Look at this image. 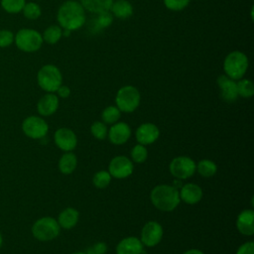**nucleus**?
<instances>
[{"mask_svg":"<svg viewBox=\"0 0 254 254\" xmlns=\"http://www.w3.org/2000/svg\"><path fill=\"white\" fill-rule=\"evenodd\" d=\"M37 82L44 91L55 93L63 84L62 71L57 65L47 64L38 70Z\"/></svg>","mask_w":254,"mask_h":254,"instance_id":"nucleus-4","label":"nucleus"},{"mask_svg":"<svg viewBox=\"0 0 254 254\" xmlns=\"http://www.w3.org/2000/svg\"><path fill=\"white\" fill-rule=\"evenodd\" d=\"M236 227L241 234L251 236L254 233V211L252 209L242 210L237 216Z\"/></svg>","mask_w":254,"mask_h":254,"instance_id":"nucleus-17","label":"nucleus"},{"mask_svg":"<svg viewBox=\"0 0 254 254\" xmlns=\"http://www.w3.org/2000/svg\"><path fill=\"white\" fill-rule=\"evenodd\" d=\"M26 0H0L1 8L9 14H18L22 12Z\"/></svg>","mask_w":254,"mask_h":254,"instance_id":"nucleus-27","label":"nucleus"},{"mask_svg":"<svg viewBox=\"0 0 254 254\" xmlns=\"http://www.w3.org/2000/svg\"><path fill=\"white\" fill-rule=\"evenodd\" d=\"M112 21H113L112 14L109 11L103 12L96 15V18L94 20V27L96 29H104L110 26Z\"/></svg>","mask_w":254,"mask_h":254,"instance_id":"nucleus-32","label":"nucleus"},{"mask_svg":"<svg viewBox=\"0 0 254 254\" xmlns=\"http://www.w3.org/2000/svg\"><path fill=\"white\" fill-rule=\"evenodd\" d=\"M114 0H78L85 11L92 14L108 12Z\"/></svg>","mask_w":254,"mask_h":254,"instance_id":"nucleus-21","label":"nucleus"},{"mask_svg":"<svg viewBox=\"0 0 254 254\" xmlns=\"http://www.w3.org/2000/svg\"><path fill=\"white\" fill-rule=\"evenodd\" d=\"M57 21L64 30L73 32L84 26L86 11L77 0H66L58 9Z\"/></svg>","mask_w":254,"mask_h":254,"instance_id":"nucleus-1","label":"nucleus"},{"mask_svg":"<svg viewBox=\"0 0 254 254\" xmlns=\"http://www.w3.org/2000/svg\"><path fill=\"white\" fill-rule=\"evenodd\" d=\"M141 95L139 90L133 85H124L120 87L115 96L116 107L126 113L133 112L140 104Z\"/></svg>","mask_w":254,"mask_h":254,"instance_id":"nucleus-6","label":"nucleus"},{"mask_svg":"<svg viewBox=\"0 0 254 254\" xmlns=\"http://www.w3.org/2000/svg\"><path fill=\"white\" fill-rule=\"evenodd\" d=\"M150 198L155 207L162 211H172L180 203L179 190L174 186L158 185L150 194Z\"/></svg>","mask_w":254,"mask_h":254,"instance_id":"nucleus-2","label":"nucleus"},{"mask_svg":"<svg viewBox=\"0 0 254 254\" xmlns=\"http://www.w3.org/2000/svg\"><path fill=\"white\" fill-rule=\"evenodd\" d=\"M14 37L12 31L8 29H2L0 30V48H8L14 43Z\"/></svg>","mask_w":254,"mask_h":254,"instance_id":"nucleus-35","label":"nucleus"},{"mask_svg":"<svg viewBox=\"0 0 254 254\" xmlns=\"http://www.w3.org/2000/svg\"><path fill=\"white\" fill-rule=\"evenodd\" d=\"M2 244H3V236H2L1 231H0V249H1V247H2Z\"/></svg>","mask_w":254,"mask_h":254,"instance_id":"nucleus-40","label":"nucleus"},{"mask_svg":"<svg viewBox=\"0 0 254 254\" xmlns=\"http://www.w3.org/2000/svg\"><path fill=\"white\" fill-rule=\"evenodd\" d=\"M42 34L32 28H22L15 34L14 44L24 53L38 52L43 46Z\"/></svg>","mask_w":254,"mask_h":254,"instance_id":"nucleus-5","label":"nucleus"},{"mask_svg":"<svg viewBox=\"0 0 254 254\" xmlns=\"http://www.w3.org/2000/svg\"><path fill=\"white\" fill-rule=\"evenodd\" d=\"M76 165H77L76 156L70 152L64 154L59 161V169L61 173L64 175L71 174L75 170Z\"/></svg>","mask_w":254,"mask_h":254,"instance_id":"nucleus-23","label":"nucleus"},{"mask_svg":"<svg viewBox=\"0 0 254 254\" xmlns=\"http://www.w3.org/2000/svg\"><path fill=\"white\" fill-rule=\"evenodd\" d=\"M111 182V175L108 171H99L97 172L92 179L93 185L97 189H105Z\"/></svg>","mask_w":254,"mask_h":254,"instance_id":"nucleus-30","label":"nucleus"},{"mask_svg":"<svg viewBox=\"0 0 254 254\" xmlns=\"http://www.w3.org/2000/svg\"><path fill=\"white\" fill-rule=\"evenodd\" d=\"M216 83L219 88L220 98L228 103H232L236 101L238 97L236 80H233L226 76L225 74H221L217 77Z\"/></svg>","mask_w":254,"mask_h":254,"instance_id":"nucleus-12","label":"nucleus"},{"mask_svg":"<svg viewBox=\"0 0 254 254\" xmlns=\"http://www.w3.org/2000/svg\"><path fill=\"white\" fill-rule=\"evenodd\" d=\"M180 198L188 204H195L202 197V190L196 184H186L179 191Z\"/></svg>","mask_w":254,"mask_h":254,"instance_id":"nucleus-18","label":"nucleus"},{"mask_svg":"<svg viewBox=\"0 0 254 254\" xmlns=\"http://www.w3.org/2000/svg\"><path fill=\"white\" fill-rule=\"evenodd\" d=\"M107 251V245L104 242H97L93 246L89 247L86 254H105Z\"/></svg>","mask_w":254,"mask_h":254,"instance_id":"nucleus-36","label":"nucleus"},{"mask_svg":"<svg viewBox=\"0 0 254 254\" xmlns=\"http://www.w3.org/2000/svg\"><path fill=\"white\" fill-rule=\"evenodd\" d=\"M195 163L186 156H179L170 163V172L178 180H185L191 177L195 172Z\"/></svg>","mask_w":254,"mask_h":254,"instance_id":"nucleus-9","label":"nucleus"},{"mask_svg":"<svg viewBox=\"0 0 254 254\" xmlns=\"http://www.w3.org/2000/svg\"><path fill=\"white\" fill-rule=\"evenodd\" d=\"M22 130L24 134L31 139H42L47 135L49 126L42 117L31 115L22 122Z\"/></svg>","mask_w":254,"mask_h":254,"instance_id":"nucleus-8","label":"nucleus"},{"mask_svg":"<svg viewBox=\"0 0 254 254\" xmlns=\"http://www.w3.org/2000/svg\"><path fill=\"white\" fill-rule=\"evenodd\" d=\"M24 17L28 20H37L42 15L41 6L36 2H26L22 10Z\"/></svg>","mask_w":254,"mask_h":254,"instance_id":"nucleus-28","label":"nucleus"},{"mask_svg":"<svg viewBox=\"0 0 254 254\" xmlns=\"http://www.w3.org/2000/svg\"><path fill=\"white\" fill-rule=\"evenodd\" d=\"M108 133L109 141L114 145H122L131 136V129L125 122H116L111 125Z\"/></svg>","mask_w":254,"mask_h":254,"instance_id":"nucleus-14","label":"nucleus"},{"mask_svg":"<svg viewBox=\"0 0 254 254\" xmlns=\"http://www.w3.org/2000/svg\"><path fill=\"white\" fill-rule=\"evenodd\" d=\"M183 254H204V253L198 249H190V250H187L186 252H184Z\"/></svg>","mask_w":254,"mask_h":254,"instance_id":"nucleus-39","label":"nucleus"},{"mask_svg":"<svg viewBox=\"0 0 254 254\" xmlns=\"http://www.w3.org/2000/svg\"><path fill=\"white\" fill-rule=\"evenodd\" d=\"M120 116H121V111L116 106H113V105L105 107L101 113V118L103 122L110 125L118 122Z\"/></svg>","mask_w":254,"mask_h":254,"instance_id":"nucleus-29","label":"nucleus"},{"mask_svg":"<svg viewBox=\"0 0 254 254\" xmlns=\"http://www.w3.org/2000/svg\"><path fill=\"white\" fill-rule=\"evenodd\" d=\"M236 86H237L238 96H241L243 98H250L253 96L254 84L252 80L242 77L241 79L236 80Z\"/></svg>","mask_w":254,"mask_h":254,"instance_id":"nucleus-26","label":"nucleus"},{"mask_svg":"<svg viewBox=\"0 0 254 254\" xmlns=\"http://www.w3.org/2000/svg\"><path fill=\"white\" fill-rule=\"evenodd\" d=\"M222 67L224 74L229 78L233 80L241 79L249 67L248 57L241 51H232L224 58Z\"/></svg>","mask_w":254,"mask_h":254,"instance_id":"nucleus-3","label":"nucleus"},{"mask_svg":"<svg viewBox=\"0 0 254 254\" xmlns=\"http://www.w3.org/2000/svg\"><path fill=\"white\" fill-rule=\"evenodd\" d=\"M163 3L168 10L179 12L186 9L190 3V0H163Z\"/></svg>","mask_w":254,"mask_h":254,"instance_id":"nucleus-33","label":"nucleus"},{"mask_svg":"<svg viewBox=\"0 0 254 254\" xmlns=\"http://www.w3.org/2000/svg\"><path fill=\"white\" fill-rule=\"evenodd\" d=\"M143 244L140 239L129 236L122 239L116 246V254H142Z\"/></svg>","mask_w":254,"mask_h":254,"instance_id":"nucleus-19","label":"nucleus"},{"mask_svg":"<svg viewBox=\"0 0 254 254\" xmlns=\"http://www.w3.org/2000/svg\"><path fill=\"white\" fill-rule=\"evenodd\" d=\"M236 254H254V243L252 241L243 243L237 249Z\"/></svg>","mask_w":254,"mask_h":254,"instance_id":"nucleus-37","label":"nucleus"},{"mask_svg":"<svg viewBox=\"0 0 254 254\" xmlns=\"http://www.w3.org/2000/svg\"><path fill=\"white\" fill-rule=\"evenodd\" d=\"M72 254H86V253L85 252H74Z\"/></svg>","mask_w":254,"mask_h":254,"instance_id":"nucleus-41","label":"nucleus"},{"mask_svg":"<svg viewBox=\"0 0 254 254\" xmlns=\"http://www.w3.org/2000/svg\"><path fill=\"white\" fill-rule=\"evenodd\" d=\"M54 140L56 145L63 151L69 152L72 151L77 144L76 135L69 128H60L56 131Z\"/></svg>","mask_w":254,"mask_h":254,"instance_id":"nucleus-13","label":"nucleus"},{"mask_svg":"<svg viewBox=\"0 0 254 254\" xmlns=\"http://www.w3.org/2000/svg\"><path fill=\"white\" fill-rule=\"evenodd\" d=\"M195 171H197L198 174L203 178H210L216 173L217 167L215 163L211 160L204 159L199 161L198 164L195 165Z\"/></svg>","mask_w":254,"mask_h":254,"instance_id":"nucleus-25","label":"nucleus"},{"mask_svg":"<svg viewBox=\"0 0 254 254\" xmlns=\"http://www.w3.org/2000/svg\"><path fill=\"white\" fill-rule=\"evenodd\" d=\"M42 37L44 43H47L49 45H55L59 43L60 40L63 38V28L56 24L51 25L45 29Z\"/></svg>","mask_w":254,"mask_h":254,"instance_id":"nucleus-24","label":"nucleus"},{"mask_svg":"<svg viewBox=\"0 0 254 254\" xmlns=\"http://www.w3.org/2000/svg\"><path fill=\"white\" fill-rule=\"evenodd\" d=\"M160 135L159 128L153 123L141 124L136 130V139L141 145H149L154 143Z\"/></svg>","mask_w":254,"mask_h":254,"instance_id":"nucleus-15","label":"nucleus"},{"mask_svg":"<svg viewBox=\"0 0 254 254\" xmlns=\"http://www.w3.org/2000/svg\"><path fill=\"white\" fill-rule=\"evenodd\" d=\"M59 97L54 92H47L43 95L38 103H37V110L38 113L42 116H50L53 115L59 108Z\"/></svg>","mask_w":254,"mask_h":254,"instance_id":"nucleus-16","label":"nucleus"},{"mask_svg":"<svg viewBox=\"0 0 254 254\" xmlns=\"http://www.w3.org/2000/svg\"><path fill=\"white\" fill-rule=\"evenodd\" d=\"M109 12L117 19L126 20L133 15L134 8L128 0H115L113 1Z\"/></svg>","mask_w":254,"mask_h":254,"instance_id":"nucleus-20","label":"nucleus"},{"mask_svg":"<svg viewBox=\"0 0 254 254\" xmlns=\"http://www.w3.org/2000/svg\"><path fill=\"white\" fill-rule=\"evenodd\" d=\"M61 227L58 221L51 216L39 218L32 226L33 236L40 241H50L60 234Z\"/></svg>","mask_w":254,"mask_h":254,"instance_id":"nucleus-7","label":"nucleus"},{"mask_svg":"<svg viewBox=\"0 0 254 254\" xmlns=\"http://www.w3.org/2000/svg\"><path fill=\"white\" fill-rule=\"evenodd\" d=\"M163 237V228L157 221L147 222L141 230V242L148 247H154L160 243Z\"/></svg>","mask_w":254,"mask_h":254,"instance_id":"nucleus-10","label":"nucleus"},{"mask_svg":"<svg viewBox=\"0 0 254 254\" xmlns=\"http://www.w3.org/2000/svg\"><path fill=\"white\" fill-rule=\"evenodd\" d=\"M57 95L58 97L62 98H67L70 95V88L67 85L62 84L58 89H57Z\"/></svg>","mask_w":254,"mask_h":254,"instance_id":"nucleus-38","label":"nucleus"},{"mask_svg":"<svg viewBox=\"0 0 254 254\" xmlns=\"http://www.w3.org/2000/svg\"><path fill=\"white\" fill-rule=\"evenodd\" d=\"M147 156H148V151L144 145H141V144L135 145L131 150V158L135 163H138V164L144 163L147 159Z\"/></svg>","mask_w":254,"mask_h":254,"instance_id":"nucleus-31","label":"nucleus"},{"mask_svg":"<svg viewBox=\"0 0 254 254\" xmlns=\"http://www.w3.org/2000/svg\"><path fill=\"white\" fill-rule=\"evenodd\" d=\"M133 163L125 156L114 157L108 166V172L111 177L116 179H124L133 173Z\"/></svg>","mask_w":254,"mask_h":254,"instance_id":"nucleus-11","label":"nucleus"},{"mask_svg":"<svg viewBox=\"0 0 254 254\" xmlns=\"http://www.w3.org/2000/svg\"><path fill=\"white\" fill-rule=\"evenodd\" d=\"M79 213L75 208L72 207H66L64 208L58 217V223L60 227H63L64 229H70L75 226V224L78 221Z\"/></svg>","mask_w":254,"mask_h":254,"instance_id":"nucleus-22","label":"nucleus"},{"mask_svg":"<svg viewBox=\"0 0 254 254\" xmlns=\"http://www.w3.org/2000/svg\"><path fill=\"white\" fill-rule=\"evenodd\" d=\"M90 131H91V134L98 140L105 139L107 135V128L105 124L100 121L94 122L90 127Z\"/></svg>","mask_w":254,"mask_h":254,"instance_id":"nucleus-34","label":"nucleus"}]
</instances>
